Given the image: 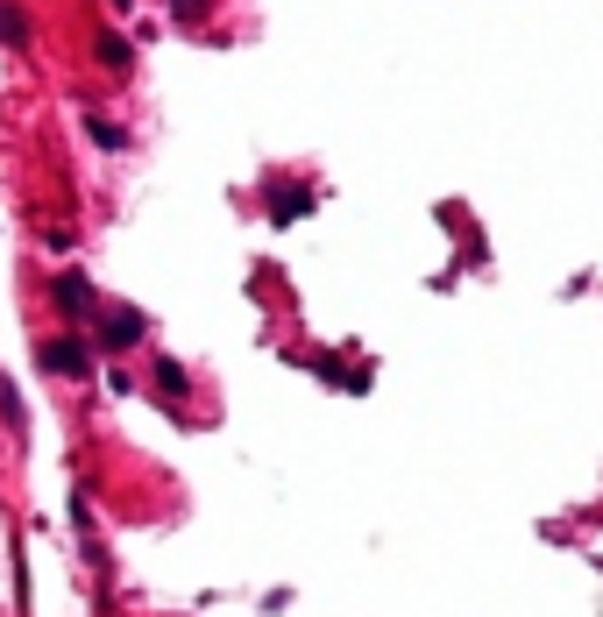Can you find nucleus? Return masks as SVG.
<instances>
[{
  "label": "nucleus",
  "instance_id": "4",
  "mask_svg": "<svg viewBox=\"0 0 603 617\" xmlns=\"http://www.w3.org/2000/svg\"><path fill=\"white\" fill-rule=\"evenodd\" d=\"M157 383H164L171 398H185V369H178V362H164V369H157Z\"/></svg>",
  "mask_w": 603,
  "mask_h": 617
},
{
  "label": "nucleus",
  "instance_id": "3",
  "mask_svg": "<svg viewBox=\"0 0 603 617\" xmlns=\"http://www.w3.org/2000/svg\"><path fill=\"white\" fill-rule=\"evenodd\" d=\"M50 369H86V362H79V348H71V341H57L50 348Z\"/></svg>",
  "mask_w": 603,
  "mask_h": 617
},
{
  "label": "nucleus",
  "instance_id": "1",
  "mask_svg": "<svg viewBox=\"0 0 603 617\" xmlns=\"http://www.w3.org/2000/svg\"><path fill=\"white\" fill-rule=\"evenodd\" d=\"M57 298H64V313H71V320H86V313H93V284H79V277H64Z\"/></svg>",
  "mask_w": 603,
  "mask_h": 617
},
{
  "label": "nucleus",
  "instance_id": "2",
  "mask_svg": "<svg viewBox=\"0 0 603 617\" xmlns=\"http://www.w3.org/2000/svg\"><path fill=\"white\" fill-rule=\"evenodd\" d=\"M306 206H313V199H306V192L291 185V199H277V220H298V213H306Z\"/></svg>",
  "mask_w": 603,
  "mask_h": 617
},
{
  "label": "nucleus",
  "instance_id": "5",
  "mask_svg": "<svg viewBox=\"0 0 603 617\" xmlns=\"http://www.w3.org/2000/svg\"><path fill=\"white\" fill-rule=\"evenodd\" d=\"M178 8H185V15H192V8H206V0H178Z\"/></svg>",
  "mask_w": 603,
  "mask_h": 617
}]
</instances>
